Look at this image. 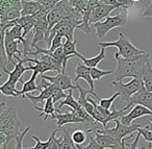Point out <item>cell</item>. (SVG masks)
<instances>
[{"mask_svg":"<svg viewBox=\"0 0 152 149\" xmlns=\"http://www.w3.org/2000/svg\"><path fill=\"white\" fill-rule=\"evenodd\" d=\"M150 55L148 53L137 57H133L130 59H121L115 57L117 61V68L115 70V77L117 81H122V79L126 77L141 78L143 79L144 70L147 62L149 61Z\"/></svg>","mask_w":152,"mask_h":149,"instance_id":"6da1fadb","label":"cell"},{"mask_svg":"<svg viewBox=\"0 0 152 149\" xmlns=\"http://www.w3.org/2000/svg\"><path fill=\"white\" fill-rule=\"evenodd\" d=\"M21 121L18 117V111L14 106H7L5 102L0 103V132L5 134L11 142L21 134Z\"/></svg>","mask_w":152,"mask_h":149,"instance_id":"7a4b0ae2","label":"cell"},{"mask_svg":"<svg viewBox=\"0 0 152 149\" xmlns=\"http://www.w3.org/2000/svg\"><path fill=\"white\" fill-rule=\"evenodd\" d=\"M81 23H83V14L79 11H77V10L72 15L61 20L51 30L49 39L46 43L48 49L50 48L53 38L55 36H57V34L65 38L66 40L74 41V30L78 29L79 25Z\"/></svg>","mask_w":152,"mask_h":149,"instance_id":"3957f363","label":"cell"},{"mask_svg":"<svg viewBox=\"0 0 152 149\" xmlns=\"http://www.w3.org/2000/svg\"><path fill=\"white\" fill-rule=\"evenodd\" d=\"M127 21H128V9L123 7L122 12L115 16H108L103 21L97 22L94 25H92V27L95 29L97 38L102 40L105 38L108 32H110L114 28L122 27L127 23Z\"/></svg>","mask_w":152,"mask_h":149,"instance_id":"277c9868","label":"cell"},{"mask_svg":"<svg viewBox=\"0 0 152 149\" xmlns=\"http://www.w3.org/2000/svg\"><path fill=\"white\" fill-rule=\"evenodd\" d=\"M99 46L106 48V47H116L118 49V52L115 53V57H122L123 59H130L137 55L145 54V51L135 47L122 32L119 34V39L117 41L112 42H99Z\"/></svg>","mask_w":152,"mask_h":149,"instance_id":"5b68a950","label":"cell"},{"mask_svg":"<svg viewBox=\"0 0 152 149\" xmlns=\"http://www.w3.org/2000/svg\"><path fill=\"white\" fill-rule=\"evenodd\" d=\"M76 11V9H74L71 4H70L69 0H61V2H58L53 10H51L47 15V21H48L49 27H48V32H47L46 39H45V43H47L50 36V32L52 30V28L58 23L61 20H63L64 18L68 17V16L72 15L74 12Z\"/></svg>","mask_w":152,"mask_h":149,"instance_id":"8992f818","label":"cell"},{"mask_svg":"<svg viewBox=\"0 0 152 149\" xmlns=\"http://www.w3.org/2000/svg\"><path fill=\"white\" fill-rule=\"evenodd\" d=\"M92 103L94 104V111L92 113V118L95 120L97 123H101L104 129L107 128V123L110 121H116L119 120L125 115V112L127 111L125 107L121 109H113L112 111L110 109H105L99 105V103L95 102L93 99H89Z\"/></svg>","mask_w":152,"mask_h":149,"instance_id":"52a82bcc","label":"cell"},{"mask_svg":"<svg viewBox=\"0 0 152 149\" xmlns=\"http://www.w3.org/2000/svg\"><path fill=\"white\" fill-rule=\"evenodd\" d=\"M112 84L115 88V91L120 93L121 97H122V99L125 102H127L139 91H141L142 89L145 88L143 79H141V78H132L127 84H123L122 81L114 80Z\"/></svg>","mask_w":152,"mask_h":149,"instance_id":"ba28073f","label":"cell"},{"mask_svg":"<svg viewBox=\"0 0 152 149\" xmlns=\"http://www.w3.org/2000/svg\"><path fill=\"white\" fill-rule=\"evenodd\" d=\"M115 123H116L115 127L106 128V129L103 128V129H100V131L104 132V134H110L112 137H114L117 140V142L120 145L125 138H127V137H129L130 134H132L134 131H137V129L141 127V124H131V125H129V126L124 125V124L121 123L120 119L116 120Z\"/></svg>","mask_w":152,"mask_h":149,"instance_id":"9c48e42d","label":"cell"},{"mask_svg":"<svg viewBox=\"0 0 152 149\" xmlns=\"http://www.w3.org/2000/svg\"><path fill=\"white\" fill-rule=\"evenodd\" d=\"M137 104L143 105V106L147 107L152 112V92H149L145 88L142 89L141 91H139L137 94H134L127 101L126 105L124 107L126 109H128Z\"/></svg>","mask_w":152,"mask_h":149,"instance_id":"30bf717a","label":"cell"},{"mask_svg":"<svg viewBox=\"0 0 152 149\" xmlns=\"http://www.w3.org/2000/svg\"><path fill=\"white\" fill-rule=\"evenodd\" d=\"M52 119L56 120V123L58 128L65 126L66 124H79V123H86L85 120L83 118L79 117V115L76 113L75 111L70 107L69 111L65 112V113H61V112H56V114L52 116Z\"/></svg>","mask_w":152,"mask_h":149,"instance_id":"8fae6325","label":"cell"},{"mask_svg":"<svg viewBox=\"0 0 152 149\" xmlns=\"http://www.w3.org/2000/svg\"><path fill=\"white\" fill-rule=\"evenodd\" d=\"M41 78L48 80L50 84H54L55 87L61 89L63 91H69V90H75L77 89L76 84H72V79L68 73H57L54 76H48V75H42Z\"/></svg>","mask_w":152,"mask_h":149,"instance_id":"7c38bea8","label":"cell"},{"mask_svg":"<svg viewBox=\"0 0 152 149\" xmlns=\"http://www.w3.org/2000/svg\"><path fill=\"white\" fill-rule=\"evenodd\" d=\"M16 59H17L18 63L14 66L13 71H10V70H7L5 67L2 68L3 71H4L7 74H9V79H7V81L12 84H14V86H16L18 81H20L22 84H23L24 81L22 80L21 77L26 71H28V68L24 67V61L21 59V57H16Z\"/></svg>","mask_w":152,"mask_h":149,"instance_id":"4fadbf2b","label":"cell"},{"mask_svg":"<svg viewBox=\"0 0 152 149\" xmlns=\"http://www.w3.org/2000/svg\"><path fill=\"white\" fill-rule=\"evenodd\" d=\"M116 9H120V7H116V5H107L100 2L93 10V12L91 14V17H90V24H91V26L94 25L95 23H97V22L103 21V19L110 16V13L113 11H115Z\"/></svg>","mask_w":152,"mask_h":149,"instance_id":"5bb4252c","label":"cell"},{"mask_svg":"<svg viewBox=\"0 0 152 149\" xmlns=\"http://www.w3.org/2000/svg\"><path fill=\"white\" fill-rule=\"evenodd\" d=\"M144 116H152V112L150 111L149 109L147 107L143 106V105H140V104H137L134 106H132L131 111L129 112L128 114L124 115L122 118L120 119L121 123L124 124V125H131L133 120L135 119H139L141 117H144Z\"/></svg>","mask_w":152,"mask_h":149,"instance_id":"9a60e30c","label":"cell"},{"mask_svg":"<svg viewBox=\"0 0 152 149\" xmlns=\"http://www.w3.org/2000/svg\"><path fill=\"white\" fill-rule=\"evenodd\" d=\"M74 73H75V84H78L79 79H83L88 82V84L90 86V90L94 91L95 90V81L93 80L91 75V68L87 67L85 64L78 63L76 65L75 69H74ZM95 92V91H94Z\"/></svg>","mask_w":152,"mask_h":149,"instance_id":"2e32d148","label":"cell"},{"mask_svg":"<svg viewBox=\"0 0 152 149\" xmlns=\"http://www.w3.org/2000/svg\"><path fill=\"white\" fill-rule=\"evenodd\" d=\"M48 27H49V24L48 21H47V18H44V19H41L37 21L36 26L34 28V39H32V42H31V47L34 49L38 46V42L45 41L47 32H48Z\"/></svg>","mask_w":152,"mask_h":149,"instance_id":"e0dca14e","label":"cell"},{"mask_svg":"<svg viewBox=\"0 0 152 149\" xmlns=\"http://www.w3.org/2000/svg\"><path fill=\"white\" fill-rule=\"evenodd\" d=\"M54 90H55V86L52 84H50L47 88L43 89L38 96H36V95H31V94H25V95L22 96V98L28 99V100H30V102L34 104V106H37L38 103H40V102L45 103V101H46L47 99L52 98Z\"/></svg>","mask_w":152,"mask_h":149,"instance_id":"ac0fdd59","label":"cell"},{"mask_svg":"<svg viewBox=\"0 0 152 149\" xmlns=\"http://www.w3.org/2000/svg\"><path fill=\"white\" fill-rule=\"evenodd\" d=\"M95 139L98 142V144H99L103 149H107V148L116 149L118 146H121V145L117 142V140L114 138V137H112L110 134L101 132L100 131V129L96 130Z\"/></svg>","mask_w":152,"mask_h":149,"instance_id":"d6986e66","label":"cell"},{"mask_svg":"<svg viewBox=\"0 0 152 149\" xmlns=\"http://www.w3.org/2000/svg\"><path fill=\"white\" fill-rule=\"evenodd\" d=\"M22 16H34L38 14L41 10L44 9L42 4L34 0H22Z\"/></svg>","mask_w":152,"mask_h":149,"instance_id":"ffe728a7","label":"cell"},{"mask_svg":"<svg viewBox=\"0 0 152 149\" xmlns=\"http://www.w3.org/2000/svg\"><path fill=\"white\" fill-rule=\"evenodd\" d=\"M16 24L20 25L23 28V36L25 38V36H27L30 32L34 28L37 23V19L34 16H22L21 18L15 20Z\"/></svg>","mask_w":152,"mask_h":149,"instance_id":"44dd1931","label":"cell"},{"mask_svg":"<svg viewBox=\"0 0 152 149\" xmlns=\"http://www.w3.org/2000/svg\"><path fill=\"white\" fill-rule=\"evenodd\" d=\"M54 101H53L52 98H49L47 99L46 101H45V104H44V107L43 109H41V107H38V106H34V109H37V111H40V115H39V117H44V120L46 121L47 119H48L49 117H52L53 115H54V113H56V112H59L57 109H55L54 107Z\"/></svg>","mask_w":152,"mask_h":149,"instance_id":"7402d4cb","label":"cell"},{"mask_svg":"<svg viewBox=\"0 0 152 149\" xmlns=\"http://www.w3.org/2000/svg\"><path fill=\"white\" fill-rule=\"evenodd\" d=\"M39 73L36 71H34V73L31 74V77L27 80V81H24V84H22V90L20 91L21 93V96L25 94H29L30 92H34V91H40V88H39V84H37L36 79L38 77Z\"/></svg>","mask_w":152,"mask_h":149,"instance_id":"603a6c76","label":"cell"},{"mask_svg":"<svg viewBox=\"0 0 152 149\" xmlns=\"http://www.w3.org/2000/svg\"><path fill=\"white\" fill-rule=\"evenodd\" d=\"M76 45H77V41L76 40H74V41L66 40V42L64 43V45H63L65 55L66 57H78V59H83L85 57L77 51V49H76Z\"/></svg>","mask_w":152,"mask_h":149,"instance_id":"cb8c5ba5","label":"cell"},{"mask_svg":"<svg viewBox=\"0 0 152 149\" xmlns=\"http://www.w3.org/2000/svg\"><path fill=\"white\" fill-rule=\"evenodd\" d=\"M106 59L105 48L101 47V50H100V52L98 53L96 57H91V59H86V57H83L81 61H83V63L85 64L87 67L96 68L98 66V64H100V62H102L103 59Z\"/></svg>","mask_w":152,"mask_h":149,"instance_id":"d4e9b609","label":"cell"},{"mask_svg":"<svg viewBox=\"0 0 152 149\" xmlns=\"http://www.w3.org/2000/svg\"><path fill=\"white\" fill-rule=\"evenodd\" d=\"M76 87H77V90H78L79 92V96L78 98H77V101L79 102V104L81 105V106H85L86 104H87V102L89 101V99H88V95H93L94 97H96L97 99H99L100 97L98 96L97 94H96L94 91L92 90H86V89H83V87L80 86V84H76Z\"/></svg>","mask_w":152,"mask_h":149,"instance_id":"484cf974","label":"cell"},{"mask_svg":"<svg viewBox=\"0 0 152 149\" xmlns=\"http://www.w3.org/2000/svg\"><path fill=\"white\" fill-rule=\"evenodd\" d=\"M61 131L63 132V141L59 144L58 149H74L75 148V144L72 141L71 134H70V129L69 128H61Z\"/></svg>","mask_w":152,"mask_h":149,"instance_id":"4316f807","label":"cell"},{"mask_svg":"<svg viewBox=\"0 0 152 149\" xmlns=\"http://www.w3.org/2000/svg\"><path fill=\"white\" fill-rule=\"evenodd\" d=\"M143 81L146 90L152 92V66L151 63H150V59L147 62L145 66V70H144L143 74Z\"/></svg>","mask_w":152,"mask_h":149,"instance_id":"83f0119b","label":"cell"},{"mask_svg":"<svg viewBox=\"0 0 152 149\" xmlns=\"http://www.w3.org/2000/svg\"><path fill=\"white\" fill-rule=\"evenodd\" d=\"M93 129H88V130H81V129H77L74 130L71 134L72 141L74 142V144L76 145H83L85 144L86 140H87V134L89 132H92Z\"/></svg>","mask_w":152,"mask_h":149,"instance_id":"f1b7e54d","label":"cell"},{"mask_svg":"<svg viewBox=\"0 0 152 149\" xmlns=\"http://www.w3.org/2000/svg\"><path fill=\"white\" fill-rule=\"evenodd\" d=\"M0 91H1V93H2L3 95H5V96H12V97L21 96V93H20V91L17 90L16 86L10 84V82H7V81H5L2 86L0 87Z\"/></svg>","mask_w":152,"mask_h":149,"instance_id":"f546056e","label":"cell"},{"mask_svg":"<svg viewBox=\"0 0 152 149\" xmlns=\"http://www.w3.org/2000/svg\"><path fill=\"white\" fill-rule=\"evenodd\" d=\"M119 96H121L120 93L116 92L113 96H110V98H99L98 99V103H99L100 106L103 107V109L112 111V109H114V107H113V103L115 102V100H116Z\"/></svg>","mask_w":152,"mask_h":149,"instance_id":"4dcf8cb0","label":"cell"},{"mask_svg":"<svg viewBox=\"0 0 152 149\" xmlns=\"http://www.w3.org/2000/svg\"><path fill=\"white\" fill-rule=\"evenodd\" d=\"M115 73V70H102L99 69V68H91V75L93 80H99L101 79L102 77L106 75H110V74H114Z\"/></svg>","mask_w":152,"mask_h":149,"instance_id":"1f68e13d","label":"cell"},{"mask_svg":"<svg viewBox=\"0 0 152 149\" xmlns=\"http://www.w3.org/2000/svg\"><path fill=\"white\" fill-rule=\"evenodd\" d=\"M58 131V129H55L51 132L50 137L48 139L49 142V146L48 149H58L59 148V144L63 141V136L59 137V138H56V132Z\"/></svg>","mask_w":152,"mask_h":149,"instance_id":"d6a6232c","label":"cell"},{"mask_svg":"<svg viewBox=\"0 0 152 149\" xmlns=\"http://www.w3.org/2000/svg\"><path fill=\"white\" fill-rule=\"evenodd\" d=\"M150 122L152 123V118H150ZM137 132L141 134V136H143V138L145 139V141L147 142L152 143V130L149 129V126H146V127H140L137 129Z\"/></svg>","mask_w":152,"mask_h":149,"instance_id":"836d02e7","label":"cell"},{"mask_svg":"<svg viewBox=\"0 0 152 149\" xmlns=\"http://www.w3.org/2000/svg\"><path fill=\"white\" fill-rule=\"evenodd\" d=\"M34 1H38L40 2L43 7H45V10L48 12H50L51 10H53L55 7V5L58 2H61V0H34Z\"/></svg>","mask_w":152,"mask_h":149,"instance_id":"e575fe53","label":"cell"},{"mask_svg":"<svg viewBox=\"0 0 152 149\" xmlns=\"http://www.w3.org/2000/svg\"><path fill=\"white\" fill-rule=\"evenodd\" d=\"M69 2L74 9L79 11L81 14L83 13V11L86 9V5H87V0H69Z\"/></svg>","mask_w":152,"mask_h":149,"instance_id":"d590c367","label":"cell"},{"mask_svg":"<svg viewBox=\"0 0 152 149\" xmlns=\"http://www.w3.org/2000/svg\"><path fill=\"white\" fill-rule=\"evenodd\" d=\"M31 138H32V140L36 141V146L31 147V148H28V149H48V146H49L48 140L41 141L37 136H32Z\"/></svg>","mask_w":152,"mask_h":149,"instance_id":"8d00e7d4","label":"cell"},{"mask_svg":"<svg viewBox=\"0 0 152 149\" xmlns=\"http://www.w3.org/2000/svg\"><path fill=\"white\" fill-rule=\"evenodd\" d=\"M30 130V127L28 126V127H26L25 129L23 130V131L21 132V134H20L19 137H18L17 139H16V145H15V149H23V147H22V142H23L24 138H25L26 134H27L28 131Z\"/></svg>","mask_w":152,"mask_h":149,"instance_id":"74e56055","label":"cell"},{"mask_svg":"<svg viewBox=\"0 0 152 149\" xmlns=\"http://www.w3.org/2000/svg\"><path fill=\"white\" fill-rule=\"evenodd\" d=\"M86 149H103V148L98 144V142L96 141L95 137L91 136L90 137V143L86 146Z\"/></svg>","mask_w":152,"mask_h":149,"instance_id":"f35d334b","label":"cell"},{"mask_svg":"<svg viewBox=\"0 0 152 149\" xmlns=\"http://www.w3.org/2000/svg\"><path fill=\"white\" fill-rule=\"evenodd\" d=\"M140 138H141V134H140V132H137V136H135L134 141H133L131 144H127V143H126V145L129 147V149H139V148H137V144H139Z\"/></svg>","mask_w":152,"mask_h":149,"instance_id":"ab89813d","label":"cell"},{"mask_svg":"<svg viewBox=\"0 0 152 149\" xmlns=\"http://www.w3.org/2000/svg\"><path fill=\"white\" fill-rule=\"evenodd\" d=\"M16 141H11V142L3 143V144H0V149H15Z\"/></svg>","mask_w":152,"mask_h":149,"instance_id":"60d3db41","label":"cell"},{"mask_svg":"<svg viewBox=\"0 0 152 149\" xmlns=\"http://www.w3.org/2000/svg\"><path fill=\"white\" fill-rule=\"evenodd\" d=\"M118 3L122 5L123 7H127V9H129L134 4V2L131 0H118Z\"/></svg>","mask_w":152,"mask_h":149,"instance_id":"b9f144b4","label":"cell"},{"mask_svg":"<svg viewBox=\"0 0 152 149\" xmlns=\"http://www.w3.org/2000/svg\"><path fill=\"white\" fill-rule=\"evenodd\" d=\"M100 2L104 3V4H107V5H116V7H123L122 5L118 3V0H100Z\"/></svg>","mask_w":152,"mask_h":149,"instance_id":"7bdbcfd3","label":"cell"},{"mask_svg":"<svg viewBox=\"0 0 152 149\" xmlns=\"http://www.w3.org/2000/svg\"><path fill=\"white\" fill-rule=\"evenodd\" d=\"M143 17H152V0L150 4L148 5V7L145 10V12L143 13Z\"/></svg>","mask_w":152,"mask_h":149,"instance_id":"ee69618b","label":"cell"},{"mask_svg":"<svg viewBox=\"0 0 152 149\" xmlns=\"http://www.w3.org/2000/svg\"><path fill=\"white\" fill-rule=\"evenodd\" d=\"M4 1H7V3H10L12 5H19L21 4L22 0H4Z\"/></svg>","mask_w":152,"mask_h":149,"instance_id":"f6af8a7d","label":"cell"},{"mask_svg":"<svg viewBox=\"0 0 152 149\" xmlns=\"http://www.w3.org/2000/svg\"><path fill=\"white\" fill-rule=\"evenodd\" d=\"M149 144H148V147H147V149H152V143H150V142H148ZM139 149H141V148H139Z\"/></svg>","mask_w":152,"mask_h":149,"instance_id":"bcb514c9","label":"cell"},{"mask_svg":"<svg viewBox=\"0 0 152 149\" xmlns=\"http://www.w3.org/2000/svg\"><path fill=\"white\" fill-rule=\"evenodd\" d=\"M131 1H133V2H140V1H142V0H131Z\"/></svg>","mask_w":152,"mask_h":149,"instance_id":"7dc6e473","label":"cell"}]
</instances>
